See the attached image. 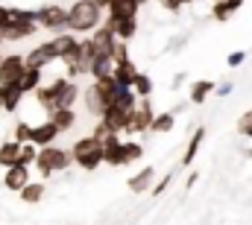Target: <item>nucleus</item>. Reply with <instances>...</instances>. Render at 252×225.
Masks as SVG:
<instances>
[{"label": "nucleus", "mask_w": 252, "mask_h": 225, "mask_svg": "<svg viewBox=\"0 0 252 225\" xmlns=\"http://www.w3.org/2000/svg\"><path fill=\"white\" fill-rule=\"evenodd\" d=\"M193 3H196V0H185V6H193Z\"/></svg>", "instance_id": "nucleus-46"}, {"label": "nucleus", "mask_w": 252, "mask_h": 225, "mask_svg": "<svg viewBox=\"0 0 252 225\" xmlns=\"http://www.w3.org/2000/svg\"><path fill=\"white\" fill-rule=\"evenodd\" d=\"M158 3H161L167 12H179V9L185 6V0H158Z\"/></svg>", "instance_id": "nucleus-40"}, {"label": "nucleus", "mask_w": 252, "mask_h": 225, "mask_svg": "<svg viewBox=\"0 0 252 225\" xmlns=\"http://www.w3.org/2000/svg\"><path fill=\"white\" fill-rule=\"evenodd\" d=\"M173 126H176V114H173V112H161V114H156V120H153L150 132L161 135V132H170Z\"/></svg>", "instance_id": "nucleus-29"}, {"label": "nucleus", "mask_w": 252, "mask_h": 225, "mask_svg": "<svg viewBox=\"0 0 252 225\" xmlns=\"http://www.w3.org/2000/svg\"><path fill=\"white\" fill-rule=\"evenodd\" d=\"M73 164V155L67 152V149H62V146H41L38 149V158H35V164L32 167L41 172V178H50L53 172H64V169Z\"/></svg>", "instance_id": "nucleus-3"}, {"label": "nucleus", "mask_w": 252, "mask_h": 225, "mask_svg": "<svg viewBox=\"0 0 252 225\" xmlns=\"http://www.w3.org/2000/svg\"><path fill=\"white\" fill-rule=\"evenodd\" d=\"M0 109H3V88H0Z\"/></svg>", "instance_id": "nucleus-45"}, {"label": "nucleus", "mask_w": 252, "mask_h": 225, "mask_svg": "<svg viewBox=\"0 0 252 225\" xmlns=\"http://www.w3.org/2000/svg\"><path fill=\"white\" fill-rule=\"evenodd\" d=\"M27 56V67H38V70H44V67H50L53 61H59L56 56V50H53V41H41V44H35L30 53H24Z\"/></svg>", "instance_id": "nucleus-9"}, {"label": "nucleus", "mask_w": 252, "mask_h": 225, "mask_svg": "<svg viewBox=\"0 0 252 225\" xmlns=\"http://www.w3.org/2000/svg\"><path fill=\"white\" fill-rule=\"evenodd\" d=\"M153 120H156V112H153V103H150V97H141L138 100V106L129 112L126 117V135H141V132H150V126H153Z\"/></svg>", "instance_id": "nucleus-5"}, {"label": "nucleus", "mask_w": 252, "mask_h": 225, "mask_svg": "<svg viewBox=\"0 0 252 225\" xmlns=\"http://www.w3.org/2000/svg\"><path fill=\"white\" fill-rule=\"evenodd\" d=\"M50 41H53V50H56L59 61H67L79 53V35H73V32H56Z\"/></svg>", "instance_id": "nucleus-10"}, {"label": "nucleus", "mask_w": 252, "mask_h": 225, "mask_svg": "<svg viewBox=\"0 0 252 225\" xmlns=\"http://www.w3.org/2000/svg\"><path fill=\"white\" fill-rule=\"evenodd\" d=\"M41 73H44V70H38V67H27V73L18 79V88H21L24 94H35V91L41 88V79H44Z\"/></svg>", "instance_id": "nucleus-26"}, {"label": "nucleus", "mask_w": 252, "mask_h": 225, "mask_svg": "<svg viewBox=\"0 0 252 225\" xmlns=\"http://www.w3.org/2000/svg\"><path fill=\"white\" fill-rule=\"evenodd\" d=\"M147 0H109V18H138V9Z\"/></svg>", "instance_id": "nucleus-16"}, {"label": "nucleus", "mask_w": 252, "mask_h": 225, "mask_svg": "<svg viewBox=\"0 0 252 225\" xmlns=\"http://www.w3.org/2000/svg\"><path fill=\"white\" fill-rule=\"evenodd\" d=\"M196 181H199V172H190V175H188V181H185V187L190 190V187H193Z\"/></svg>", "instance_id": "nucleus-43"}, {"label": "nucleus", "mask_w": 252, "mask_h": 225, "mask_svg": "<svg viewBox=\"0 0 252 225\" xmlns=\"http://www.w3.org/2000/svg\"><path fill=\"white\" fill-rule=\"evenodd\" d=\"M170 181H173V172H167V175H164V178H161V181H156V184H153V190H150V193H153V196H161V193H164V190H167V187H170Z\"/></svg>", "instance_id": "nucleus-36"}, {"label": "nucleus", "mask_w": 252, "mask_h": 225, "mask_svg": "<svg viewBox=\"0 0 252 225\" xmlns=\"http://www.w3.org/2000/svg\"><path fill=\"white\" fill-rule=\"evenodd\" d=\"M15 164H21V143L18 141H3L0 143V167L9 169Z\"/></svg>", "instance_id": "nucleus-22"}, {"label": "nucleus", "mask_w": 252, "mask_h": 225, "mask_svg": "<svg viewBox=\"0 0 252 225\" xmlns=\"http://www.w3.org/2000/svg\"><path fill=\"white\" fill-rule=\"evenodd\" d=\"M59 135H62V132L56 129V123H53V120H41V123H35V126H32L30 143H35V146L41 149V146H50Z\"/></svg>", "instance_id": "nucleus-11"}, {"label": "nucleus", "mask_w": 252, "mask_h": 225, "mask_svg": "<svg viewBox=\"0 0 252 225\" xmlns=\"http://www.w3.org/2000/svg\"><path fill=\"white\" fill-rule=\"evenodd\" d=\"M182 82H185V73H176V76H173V82H170V88L176 91V88H182Z\"/></svg>", "instance_id": "nucleus-41"}, {"label": "nucleus", "mask_w": 252, "mask_h": 225, "mask_svg": "<svg viewBox=\"0 0 252 225\" xmlns=\"http://www.w3.org/2000/svg\"><path fill=\"white\" fill-rule=\"evenodd\" d=\"M247 155H250V158H252V149H250V152H247Z\"/></svg>", "instance_id": "nucleus-48"}, {"label": "nucleus", "mask_w": 252, "mask_h": 225, "mask_svg": "<svg viewBox=\"0 0 252 225\" xmlns=\"http://www.w3.org/2000/svg\"><path fill=\"white\" fill-rule=\"evenodd\" d=\"M35 24L50 32H67V9L59 3H44L35 9Z\"/></svg>", "instance_id": "nucleus-4"}, {"label": "nucleus", "mask_w": 252, "mask_h": 225, "mask_svg": "<svg viewBox=\"0 0 252 225\" xmlns=\"http://www.w3.org/2000/svg\"><path fill=\"white\" fill-rule=\"evenodd\" d=\"M91 44H94V50H97V53L112 56V50H115V44H118V35L112 32V27H109V24H100V27L91 32Z\"/></svg>", "instance_id": "nucleus-14"}, {"label": "nucleus", "mask_w": 252, "mask_h": 225, "mask_svg": "<svg viewBox=\"0 0 252 225\" xmlns=\"http://www.w3.org/2000/svg\"><path fill=\"white\" fill-rule=\"evenodd\" d=\"M3 88V112H9V114H15L18 109H21V103H24V91L18 88V82L15 85H0Z\"/></svg>", "instance_id": "nucleus-21"}, {"label": "nucleus", "mask_w": 252, "mask_h": 225, "mask_svg": "<svg viewBox=\"0 0 252 225\" xmlns=\"http://www.w3.org/2000/svg\"><path fill=\"white\" fill-rule=\"evenodd\" d=\"M138 94H135V88H124V85H118L115 88V97H112V103L118 106V109H124V112H132L135 106H138Z\"/></svg>", "instance_id": "nucleus-25"}, {"label": "nucleus", "mask_w": 252, "mask_h": 225, "mask_svg": "<svg viewBox=\"0 0 252 225\" xmlns=\"http://www.w3.org/2000/svg\"><path fill=\"white\" fill-rule=\"evenodd\" d=\"M244 61H247V53H244V50H235V53H229V58H226L229 67H241Z\"/></svg>", "instance_id": "nucleus-37"}, {"label": "nucleus", "mask_w": 252, "mask_h": 225, "mask_svg": "<svg viewBox=\"0 0 252 225\" xmlns=\"http://www.w3.org/2000/svg\"><path fill=\"white\" fill-rule=\"evenodd\" d=\"M70 155H73V164L82 169H97L103 164V141H97L94 135H85L79 138L73 146H70Z\"/></svg>", "instance_id": "nucleus-2"}, {"label": "nucleus", "mask_w": 252, "mask_h": 225, "mask_svg": "<svg viewBox=\"0 0 252 225\" xmlns=\"http://www.w3.org/2000/svg\"><path fill=\"white\" fill-rule=\"evenodd\" d=\"M112 58H115V61H126V58H129L126 41H118V44H115V50H112Z\"/></svg>", "instance_id": "nucleus-38"}, {"label": "nucleus", "mask_w": 252, "mask_h": 225, "mask_svg": "<svg viewBox=\"0 0 252 225\" xmlns=\"http://www.w3.org/2000/svg\"><path fill=\"white\" fill-rule=\"evenodd\" d=\"M103 24H109L112 32L118 35V41H126V44L138 35V18H106Z\"/></svg>", "instance_id": "nucleus-15"}, {"label": "nucleus", "mask_w": 252, "mask_h": 225, "mask_svg": "<svg viewBox=\"0 0 252 225\" xmlns=\"http://www.w3.org/2000/svg\"><path fill=\"white\" fill-rule=\"evenodd\" d=\"M126 117H129V112L118 109L115 103H109V109L103 112V117H100V120H103V123H106V126L112 129V132H118V135H121V132L126 129Z\"/></svg>", "instance_id": "nucleus-20"}, {"label": "nucleus", "mask_w": 252, "mask_h": 225, "mask_svg": "<svg viewBox=\"0 0 252 225\" xmlns=\"http://www.w3.org/2000/svg\"><path fill=\"white\" fill-rule=\"evenodd\" d=\"M91 3H97L100 9H109V0H91Z\"/></svg>", "instance_id": "nucleus-44"}, {"label": "nucleus", "mask_w": 252, "mask_h": 225, "mask_svg": "<svg viewBox=\"0 0 252 225\" xmlns=\"http://www.w3.org/2000/svg\"><path fill=\"white\" fill-rule=\"evenodd\" d=\"M115 73V58L106 56V53H97L91 58V67H88V76L97 82V79H109Z\"/></svg>", "instance_id": "nucleus-18"}, {"label": "nucleus", "mask_w": 252, "mask_h": 225, "mask_svg": "<svg viewBox=\"0 0 252 225\" xmlns=\"http://www.w3.org/2000/svg\"><path fill=\"white\" fill-rule=\"evenodd\" d=\"M214 88H217V85H214L211 79H196V82L190 85L188 100L193 103V106H202V103H205V100H208V97L214 94Z\"/></svg>", "instance_id": "nucleus-23"}, {"label": "nucleus", "mask_w": 252, "mask_h": 225, "mask_svg": "<svg viewBox=\"0 0 252 225\" xmlns=\"http://www.w3.org/2000/svg\"><path fill=\"white\" fill-rule=\"evenodd\" d=\"M232 15H235V9L229 6V0H217V3H211V18H214V21L223 24V21H229Z\"/></svg>", "instance_id": "nucleus-30"}, {"label": "nucleus", "mask_w": 252, "mask_h": 225, "mask_svg": "<svg viewBox=\"0 0 252 225\" xmlns=\"http://www.w3.org/2000/svg\"><path fill=\"white\" fill-rule=\"evenodd\" d=\"M50 94H53V103H56V109H73V103L82 97V91H79V85L70 79V76H56L50 85Z\"/></svg>", "instance_id": "nucleus-6"}, {"label": "nucleus", "mask_w": 252, "mask_h": 225, "mask_svg": "<svg viewBox=\"0 0 252 225\" xmlns=\"http://www.w3.org/2000/svg\"><path fill=\"white\" fill-rule=\"evenodd\" d=\"M41 27L35 24V21H15V18H9L6 24H3V41H9V44H15V41H24V38H32L35 32H38Z\"/></svg>", "instance_id": "nucleus-8"}, {"label": "nucleus", "mask_w": 252, "mask_h": 225, "mask_svg": "<svg viewBox=\"0 0 252 225\" xmlns=\"http://www.w3.org/2000/svg\"><path fill=\"white\" fill-rule=\"evenodd\" d=\"M30 184V167L27 164H15L3 172V187L12 190V193H21L24 187Z\"/></svg>", "instance_id": "nucleus-13"}, {"label": "nucleus", "mask_w": 252, "mask_h": 225, "mask_svg": "<svg viewBox=\"0 0 252 225\" xmlns=\"http://www.w3.org/2000/svg\"><path fill=\"white\" fill-rule=\"evenodd\" d=\"M35 158H38V146H35V143H21V164L32 167Z\"/></svg>", "instance_id": "nucleus-34"}, {"label": "nucleus", "mask_w": 252, "mask_h": 225, "mask_svg": "<svg viewBox=\"0 0 252 225\" xmlns=\"http://www.w3.org/2000/svg\"><path fill=\"white\" fill-rule=\"evenodd\" d=\"M202 141H205V126H196V132L190 135L188 146H185V152H182V167H190V164H193V158H196Z\"/></svg>", "instance_id": "nucleus-24"}, {"label": "nucleus", "mask_w": 252, "mask_h": 225, "mask_svg": "<svg viewBox=\"0 0 252 225\" xmlns=\"http://www.w3.org/2000/svg\"><path fill=\"white\" fill-rule=\"evenodd\" d=\"M47 120H53L59 132H67V129H73V126H76V112H73V109H56Z\"/></svg>", "instance_id": "nucleus-28"}, {"label": "nucleus", "mask_w": 252, "mask_h": 225, "mask_svg": "<svg viewBox=\"0 0 252 225\" xmlns=\"http://www.w3.org/2000/svg\"><path fill=\"white\" fill-rule=\"evenodd\" d=\"M103 12L106 9H100L91 0H76L67 9V32H73V35H91L103 24Z\"/></svg>", "instance_id": "nucleus-1"}, {"label": "nucleus", "mask_w": 252, "mask_h": 225, "mask_svg": "<svg viewBox=\"0 0 252 225\" xmlns=\"http://www.w3.org/2000/svg\"><path fill=\"white\" fill-rule=\"evenodd\" d=\"M27 73V56L24 53H6L0 61V85H15Z\"/></svg>", "instance_id": "nucleus-7"}, {"label": "nucleus", "mask_w": 252, "mask_h": 225, "mask_svg": "<svg viewBox=\"0 0 252 225\" xmlns=\"http://www.w3.org/2000/svg\"><path fill=\"white\" fill-rule=\"evenodd\" d=\"M153 184H156V167H144L141 172H135V175L126 181V187H129L132 193H150Z\"/></svg>", "instance_id": "nucleus-17"}, {"label": "nucleus", "mask_w": 252, "mask_h": 225, "mask_svg": "<svg viewBox=\"0 0 252 225\" xmlns=\"http://www.w3.org/2000/svg\"><path fill=\"white\" fill-rule=\"evenodd\" d=\"M115 82L118 85H124V88H132L135 85V76H138V67H135V61L132 58H126V61H115Z\"/></svg>", "instance_id": "nucleus-19"}, {"label": "nucleus", "mask_w": 252, "mask_h": 225, "mask_svg": "<svg viewBox=\"0 0 252 225\" xmlns=\"http://www.w3.org/2000/svg\"><path fill=\"white\" fill-rule=\"evenodd\" d=\"M132 88H135V94H138V97H153V79H150L147 73H141V70H138V76H135V85H132Z\"/></svg>", "instance_id": "nucleus-31"}, {"label": "nucleus", "mask_w": 252, "mask_h": 225, "mask_svg": "<svg viewBox=\"0 0 252 225\" xmlns=\"http://www.w3.org/2000/svg\"><path fill=\"white\" fill-rule=\"evenodd\" d=\"M0 44H3V32H0Z\"/></svg>", "instance_id": "nucleus-47"}, {"label": "nucleus", "mask_w": 252, "mask_h": 225, "mask_svg": "<svg viewBox=\"0 0 252 225\" xmlns=\"http://www.w3.org/2000/svg\"><path fill=\"white\" fill-rule=\"evenodd\" d=\"M30 135H32V123L18 120L15 129H12V141H18V143H30Z\"/></svg>", "instance_id": "nucleus-32"}, {"label": "nucleus", "mask_w": 252, "mask_h": 225, "mask_svg": "<svg viewBox=\"0 0 252 225\" xmlns=\"http://www.w3.org/2000/svg\"><path fill=\"white\" fill-rule=\"evenodd\" d=\"M44 193H47V190H44V181H30L18 196H21L24 205H38V202L44 199Z\"/></svg>", "instance_id": "nucleus-27"}, {"label": "nucleus", "mask_w": 252, "mask_h": 225, "mask_svg": "<svg viewBox=\"0 0 252 225\" xmlns=\"http://www.w3.org/2000/svg\"><path fill=\"white\" fill-rule=\"evenodd\" d=\"M211 3H217V0H211Z\"/></svg>", "instance_id": "nucleus-49"}, {"label": "nucleus", "mask_w": 252, "mask_h": 225, "mask_svg": "<svg viewBox=\"0 0 252 225\" xmlns=\"http://www.w3.org/2000/svg\"><path fill=\"white\" fill-rule=\"evenodd\" d=\"M238 135H244V138H252V109L250 112H244L238 117Z\"/></svg>", "instance_id": "nucleus-35"}, {"label": "nucleus", "mask_w": 252, "mask_h": 225, "mask_svg": "<svg viewBox=\"0 0 252 225\" xmlns=\"http://www.w3.org/2000/svg\"><path fill=\"white\" fill-rule=\"evenodd\" d=\"M141 155H144V146L138 141H124V161L126 164H135Z\"/></svg>", "instance_id": "nucleus-33"}, {"label": "nucleus", "mask_w": 252, "mask_h": 225, "mask_svg": "<svg viewBox=\"0 0 252 225\" xmlns=\"http://www.w3.org/2000/svg\"><path fill=\"white\" fill-rule=\"evenodd\" d=\"M232 91H235V85H232V82H229V79H226V82H220V85H217V88H214V94H217V97H229V94H232Z\"/></svg>", "instance_id": "nucleus-39"}, {"label": "nucleus", "mask_w": 252, "mask_h": 225, "mask_svg": "<svg viewBox=\"0 0 252 225\" xmlns=\"http://www.w3.org/2000/svg\"><path fill=\"white\" fill-rule=\"evenodd\" d=\"M103 164H109V167H124V141H121V135H109L106 141H103Z\"/></svg>", "instance_id": "nucleus-12"}, {"label": "nucleus", "mask_w": 252, "mask_h": 225, "mask_svg": "<svg viewBox=\"0 0 252 225\" xmlns=\"http://www.w3.org/2000/svg\"><path fill=\"white\" fill-rule=\"evenodd\" d=\"M6 21H9V6H0V29H3Z\"/></svg>", "instance_id": "nucleus-42"}]
</instances>
